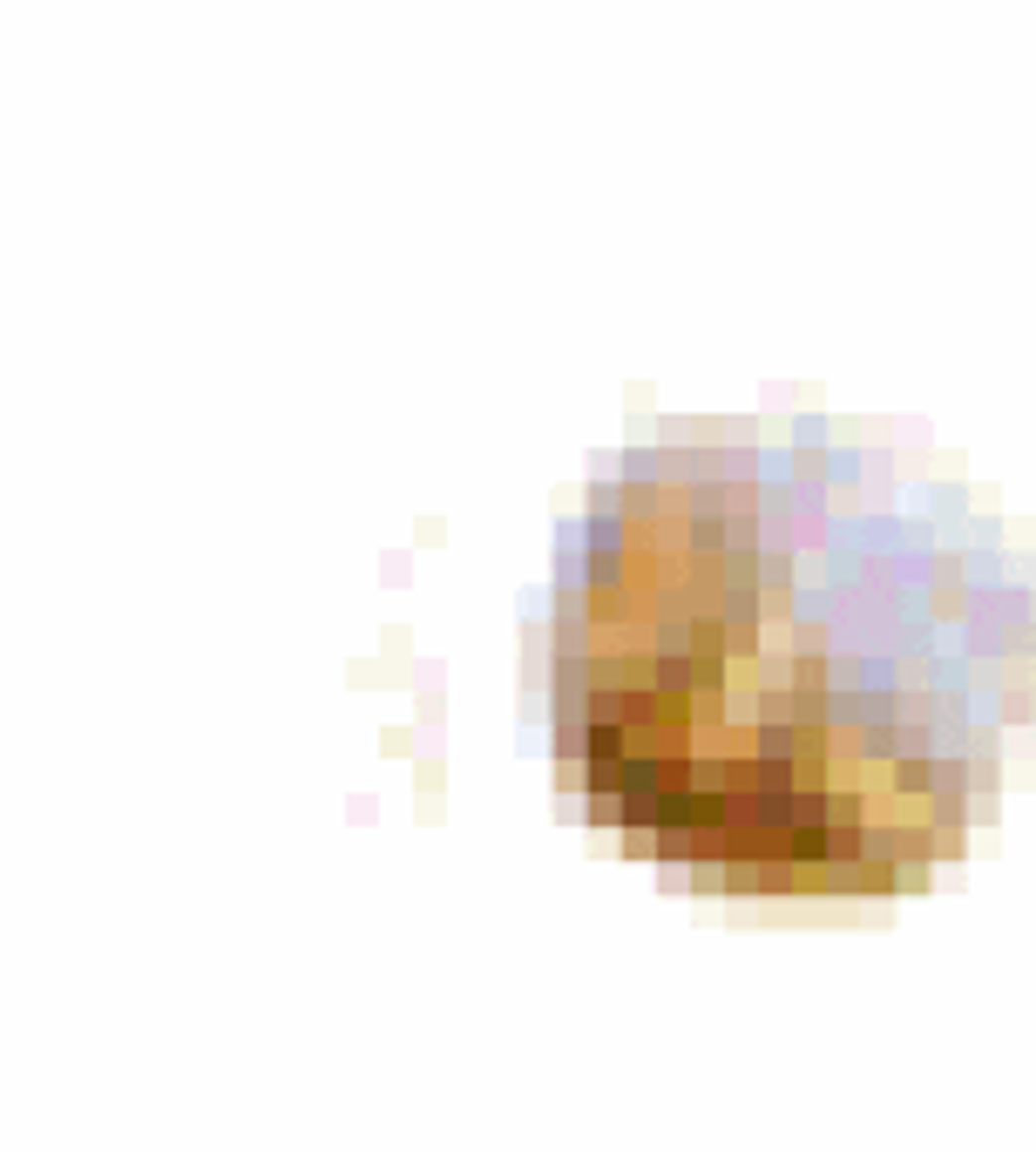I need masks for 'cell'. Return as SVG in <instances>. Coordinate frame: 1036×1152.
Wrapping results in <instances>:
<instances>
[{"label": "cell", "instance_id": "obj_1", "mask_svg": "<svg viewBox=\"0 0 1036 1152\" xmlns=\"http://www.w3.org/2000/svg\"><path fill=\"white\" fill-rule=\"evenodd\" d=\"M928 773H935V767H928V753H901L894 780H901V793H921V787H928Z\"/></svg>", "mask_w": 1036, "mask_h": 1152}, {"label": "cell", "instance_id": "obj_2", "mask_svg": "<svg viewBox=\"0 0 1036 1152\" xmlns=\"http://www.w3.org/2000/svg\"><path fill=\"white\" fill-rule=\"evenodd\" d=\"M691 542H698V549H725V529H718V515H698V522H691Z\"/></svg>", "mask_w": 1036, "mask_h": 1152}]
</instances>
